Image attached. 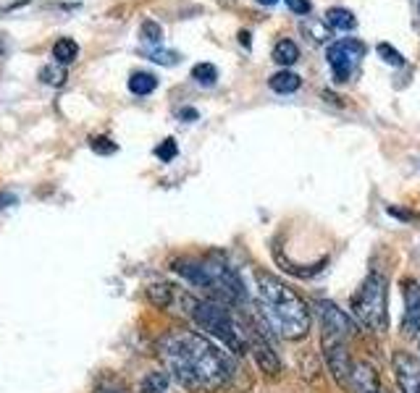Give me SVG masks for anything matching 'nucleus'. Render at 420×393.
<instances>
[{"instance_id": "1", "label": "nucleus", "mask_w": 420, "mask_h": 393, "mask_svg": "<svg viewBox=\"0 0 420 393\" xmlns=\"http://www.w3.org/2000/svg\"><path fill=\"white\" fill-rule=\"evenodd\" d=\"M158 357L171 380L190 393H216L231 380L229 357L195 331L160 335Z\"/></svg>"}, {"instance_id": "2", "label": "nucleus", "mask_w": 420, "mask_h": 393, "mask_svg": "<svg viewBox=\"0 0 420 393\" xmlns=\"http://www.w3.org/2000/svg\"><path fill=\"white\" fill-rule=\"evenodd\" d=\"M255 284H258V299H261L265 323L281 338L289 341L305 338L310 331V309L302 302V296L270 273H255Z\"/></svg>"}, {"instance_id": "3", "label": "nucleus", "mask_w": 420, "mask_h": 393, "mask_svg": "<svg viewBox=\"0 0 420 393\" xmlns=\"http://www.w3.org/2000/svg\"><path fill=\"white\" fill-rule=\"evenodd\" d=\"M173 270L181 278H187L192 286L205 288L208 299H213V302H221V305L229 307L242 305L247 299L242 278L226 262H218V260H176Z\"/></svg>"}, {"instance_id": "4", "label": "nucleus", "mask_w": 420, "mask_h": 393, "mask_svg": "<svg viewBox=\"0 0 420 393\" xmlns=\"http://www.w3.org/2000/svg\"><path fill=\"white\" fill-rule=\"evenodd\" d=\"M190 317L195 320V325L205 331L208 335L218 338L221 344L226 346L234 354L247 352V341H244V325L237 323V317L231 314V309L221 302L213 299H197L192 307Z\"/></svg>"}, {"instance_id": "5", "label": "nucleus", "mask_w": 420, "mask_h": 393, "mask_svg": "<svg viewBox=\"0 0 420 393\" xmlns=\"http://www.w3.org/2000/svg\"><path fill=\"white\" fill-rule=\"evenodd\" d=\"M386 275L373 270L362 281L360 291L352 296V312L357 317V323L365 325L368 331L383 333L389 325V312H386Z\"/></svg>"}, {"instance_id": "6", "label": "nucleus", "mask_w": 420, "mask_h": 393, "mask_svg": "<svg viewBox=\"0 0 420 393\" xmlns=\"http://www.w3.org/2000/svg\"><path fill=\"white\" fill-rule=\"evenodd\" d=\"M362 55H365V48H362L360 39H339V42L329 45L326 58H329V66L334 71V79L350 81L352 71L360 66Z\"/></svg>"}, {"instance_id": "7", "label": "nucleus", "mask_w": 420, "mask_h": 393, "mask_svg": "<svg viewBox=\"0 0 420 393\" xmlns=\"http://www.w3.org/2000/svg\"><path fill=\"white\" fill-rule=\"evenodd\" d=\"M145 296L155 309H171V312H181L190 317L192 307L197 302V296H192L184 288H176L171 284H152L145 288Z\"/></svg>"}, {"instance_id": "8", "label": "nucleus", "mask_w": 420, "mask_h": 393, "mask_svg": "<svg viewBox=\"0 0 420 393\" xmlns=\"http://www.w3.org/2000/svg\"><path fill=\"white\" fill-rule=\"evenodd\" d=\"M315 307H318L320 328H323V341H344L347 344V338L355 331L350 317L331 302H318Z\"/></svg>"}, {"instance_id": "9", "label": "nucleus", "mask_w": 420, "mask_h": 393, "mask_svg": "<svg viewBox=\"0 0 420 393\" xmlns=\"http://www.w3.org/2000/svg\"><path fill=\"white\" fill-rule=\"evenodd\" d=\"M244 341H247V352H252V357H255V362H258V367H261L263 373L268 375L281 373L279 357H276L273 346H270V341L265 338L263 331H258L255 325H244Z\"/></svg>"}, {"instance_id": "10", "label": "nucleus", "mask_w": 420, "mask_h": 393, "mask_svg": "<svg viewBox=\"0 0 420 393\" xmlns=\"http://www.w3.org/2000/svg\"><path fill=\"white\" fill-rule=\"evenodd\" d=\"M394 378H397L402 393H420V362L412 354H394Z\"/></svg>"}, {"instance_id": "11", "label": "nucleus", "mask_w": 420, "mask_h": 393, "mask_svg": "<svg viewBox=\"0 0 420 393\" xmlns=\"http://www.w3.org/2000/svg\"><path fill=\"white\" fill-rule=\"evenodd\" d=\"M323 354H326V362H329L331 375L336 378V383L350 385V354H347V344L344 341H323Z\"/></svg>"}, {"instance_id": "12", "label": "nucleus", "mask_w": 420, "mask_h": 393, "mask_svg": "<svg viewBox=\"0 0 420 393\" xmlns=\"http://www.w3.org/2000/svg\"><path fill=\"white\" fill-rule=\"evenodd\" d=\"M405 305H407V312L402 320V333L420 335V286L412 281L405 288Z\"/></svg>"}, {"instance_id": "13", "label": "nucleus", "mask_w": 420, "mask_h": 393, "mask_svg": "<svg viewBox=\"0 0 420 393\" xmlns=\"http://www.w3.org/2000/svg\"><path fill=\"white\" fill-rule=\"evenodd\" d=\"M140 393H176L173 391V380L166 370H152L142 378Z\"/></svg>"}, {"instance_id": "14", "label": "nucleus", "mask_w": 420, "mask_h": 393, "mask_svg": "<svg viewBox=\"0 0 420 393\" xmlns=\"http://www.w3.org/2000/svg\"><path fill=\"white\" fill-rule=\"evenodd\" d=\"M326 24H329L331 29L352 32L357 27V19H355V13L347 8H329L326 11Z\"/></svg>"}, {"instance_id": "15", "label": "nucleus", "mask_w": 420, "mask_h": 393, "mask_svg": "<svg viewBox=\"0 0 420 393\" xmlns=\"http://www.w3.org/2000/svg\"><path fill=\"white\" fill-rule=\"evenodd\" d=\"M53 58H55L58 66H69V63H74V60L79 58V45L69 37H60L53 45Z\"/></svg>"}, {"instance_id": "16", "label": "nucleus", "mask_w": 420, "mask_h": 393, "mask_svg": "<svg viewBox=\"0 0 420 393\" xmlns=\"http://www.w3.org/2000/svg\"><path fill=\"white\" fill-rule=\"evenodd\" d=\"M270 89L273 92H279V95H289V92H297L302 84V79L294 74V71H279V74H273L270 76Z\"/></svg>"}, {"instance_id": "17", "label": "nucleus", "mask_w": 420, "mask_h": 393, "mask_svg": "<svg viewBox=\"0 0 420 393\" xmlns=\"http://www.w3.org/2000/svg\"><path fill=\"white\" fill-rule=\"evenodd\" d=\"M155 87H158V79L152 76L150 71H134V74L129 76V92L131 95L145 98V95L155 92Z\"/></svg>"}, {"instance_id": "18", "label": "nucleus", "mask_w": 420, "mask_h": 393, "mask_svg": "<svg viewBox=\"0 0 420 393\" xmlns=\"http://www.w3.org/2000/svg\"><path fill=\"white\" fill-rule=\"evenodd\" d=\"M273 60L279 66H291V63L300 60V48L291 39H281V42H276V48H273Z\"/></svg>"}, {"instance_id": "19", "label": "nucleus", "mask_w": 420, "mask_h": 393, "mask_svg": "<svg viewBox=\"0 0 420 393\" xmlns=\"http://www.w3.org/2000/svg\"><path fill=\"white\" fill-rule=\"evenodd\" d=\"M192 79L202 84V87H213L216 81H218V69L213 66V63H197L195 69H192Z\"/></svg>"}, {"instance_id": "20", "label": "nucleus", "mask_w": 420, "mask_h": 393, "mask_svg": "<svg viewBox=\"0 0 420 393\" xmlns=\"http://www.w3.org/2000/svg\"><path fill=\"white\" fill-rule=\"evenodd\" d=\"M40 79L45 84H51V87H63L66 84V69L58 66V63H48V66H42L40 69Z\"/></svg>"}, {"instance_id": "21", "label": "nucleus", "mask_w": 420, "mask_h": 393, "mask_svg": "<svg viewBox=\"0 0 420 393\" xmlns=\"http://www.w3.org/2000/svg\"><path fill=\"white\" fill-rule=\"evenodd\" d=\"M140 39L145 42V45H152V48H155V45H160V42H163V29H160L158 21H152V19L142 21Z\"/></svg>"}, {"instance_id": "22", "label": "nucleus", "mask_w": 420, "mask_h": 393, "mask_svg": "<svg viewBox=\"0 0 420 393\" xmlns=\"http://www.w3.org/2000/svg\"><path fill=\"white\" fill-rule=\"evenodd\" d=\"M145 58L152 60V63H160V66H176L179 63V53L176 50H163V48H147L145 50Z\"/></svg>"}, {"instance_id": "23", "label": "nucleus", "mask_w": 420, "mask_h": 393, "mask_svg": "<svg viewBox=\"0 0 420 393\" xmlns=\"http://www.w3.org/2000/svg\"><path fill=\"white\" fill-rule=\"evenodd\" d=\"M302 32H305L313 42H326V39H329V27H326L323 21H313V19L305 21V24H302Z\"/></svg>"}, {"instance_id": "24", "label": "nucleus", "mask_w": 420, "mask_h": 393, "mask_svg": "<svg viewBox=\"0 0 420 393\" xmlns=\"http://www.w3.org/2000/svg\"><path fill=\"white\" fill-rule=\"evenodd\" d=\"M179 155V147H176V139H163L158 147H155V157H158L160 163H171L173 157Z\"/></svg>"}, {"instance_id": "25", "label": "nucleus", "mask_w": 420, "mask_h": 393, "mask_svg": "<svg viewBox=\"0 0 420 393\" xmlns=\"http://www.w3.org/2000/svg\"><path fill=\"white\" fill-rule=\"evenodd\" d=\"M90 147L92 152H98V155H113V152H119V145L110 142L108 137H90Z\"/></svg>"}, {"instance_id": "26", "label": "nucleus", "mask_w": 420, "mask_h": 393, "mask_svg": "<svg viewBox=\"0 0 420 393\" xmlns=\"http://www.w3.org/2000/svg\"><path fill=\"white\" fill-rule=\"evenodd\" d=\"M379 55H383V60H386L389 66H402V63H405L402 53H400V50L391 48L389 42H381V45H379Z\"/></svg>"}, {"instance_id": "27", "label": "nucleus", "mask_w": 420, "mask_h": 393, "mask_svg": "<svg viewBox=\"0 0 420 393\" xmlns=\"http://www.w3.org/2000/svg\"><path fill=\"white\" fill-rule=\"evenodd\" d=\"M287 6H289V11H294L297 16H308L310 13V0H287Z\"/></svg>"}, {"instance_id": "28", "label": "nucleus", "mask_w": 420, "mask_h": 393, "mask_svg": "<svg viewBox=\"0 0 420 393\" xmlns=\"http://www.w3.org/2000/svg\"><path fill=\"white\" fill-rule=\"evenodd\" d=\"M179 118H181V121H197V110H195V108H184V110H179Z\"/></svg>"}, {"instance_id": "29", "label": "nucleus", "mask_w": 420, "mask_h": 393, "mask_svg": "<svg viewBox=\"0 0 420 393\" xmlns=\"http://www.w3.org/2000/svg\"><path fill=\"white\" fill-rule=\"evenodd\" d=\"M389 213H391V215H397V218H405V220H410V213H405V210H397V207H391V210H389Z\"/></svg>"}, {"instance_id": "30", "label": "nucleus", "mask_w": 420, "mask_h": 393, "mask_svg": "<svg viewBox=\"0 0 420 393\" xmlns=\"http://www.w3.org/2000/svg\"><path fill=\"white\" fill-rule=\"evenodd\" d=\"M95 393H126V391H121V388H110V385H103V388H98Z\"/></svg>"}, {"instance_id": "31", "label": "nucleus", "mask_w": 420, "mask_h": 393, "mask_svg": "<svg viewBox=\"0 0 420 393\" xmlns=\"http://www.w3.org/2000/svg\"><path fill=\"white\" fill-rule=\"evenodd\" d=\"M239 42L244 48H250V32H239Z\"/></svg>"}, {"instance_id": "32", "label": "nucleus", "mask_w": 420, "mask_h": 393, "mask_svg": "<svg viewBox=\"0 0 420 393\" xmlns=\"http://www.w3.org/2000/svg\"><path fill=\"white\" fill-rule=\"evenodd\" d=\"M6 202H16L11 194H0V205H6Z\"/></svg>"}, {"instance_id": "33", "label": "nucleus", "mask_w": 420, "mask_h": 393, "mask_svg": "<svg viewBox=\"0 0 420 393\" xmlns=\"http://www.w3.org/2000/svg\"><path fill=\"white\" fill-rule=\"evenodd\" d=\"M258 3H261V6H276L279 0H258Z\"/></svg>"}, {"instance_id": "34", "label": "nucleus", "mask_w": 420, "mask_h": 393, "mask_svg": "<svg viewBox=\"0 0 420 393\" xmlns=\"http://www.w3.org/2000/svg\"><path fill=\"white\" fill-rule=\"evenodd\" d=\"M373 393H389V391H386V388H376Z\"/></svg>"}, {"instance_id": "35", "label": "nucleus", "mask_w": 420, "mask_h": 393, "mask_svg": "<svg viewBox=\"0 0 420 393\" xmlns=\"http://www.w3.org/2000/svg\"><path fill=\"white\" fill-rule=\"evenodd\" d=\"M0 53H3V50H0Z\"/></svg>"}, {"instance_id": "36", "label": "nucleus", "mask_w": 420, "mask_h": 393, "mask_svg": "<svg viewBox=\"0 0 420 393\" xmlns=\"http://www.w3.org/2000/svg\"><path fill=\"white\" fill-rule=\"evenodd\" d=\"M418 362H420V359H418Z\"/></svg>"}]
</instances>
